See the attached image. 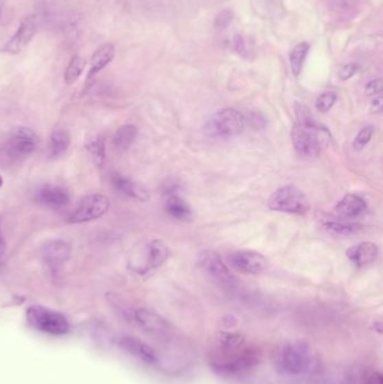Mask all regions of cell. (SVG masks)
Masks as SVG:
<instances>
[{"label":"cell","mask_w":383,"mask_h":384,"mask_svg":"<svg viewBox=\"0 0 383 384\" xmlns=\"http://www.w3.org/2000/svg\"><path fill=\"white\" fill-rule=\"evenodd\" d=\"M346 255L356 267H364L373 263L379 255V248L372 242H363L347 250Z\"/></svg>","instance_id":"obj_15"},{"label":"cell","mask_w":383,"mask_h":384,"mask_svg":"<svg viewBox=\"0 0 383 384\" xmlns=\"http://www.w3.org/2000/svg\"><path fill=\"white\" fill-rule=\"evenodd\" d=\"M137 128L134 125H124L114 135V146L118 151L125 152L130 149L137 137Z\"/></svg>","instance_id":"obj_23"},{"label":"cell","mask_w":383,"mask_h":384,"mask_svg":"<svg viewBox=\"0 0 383 384\" xmlns=\"http://www.w3.org/2000/svg\"><path fill=\"white\" fill-rule=\"evenodd\" d=\"M118 344L121 350L130 354L134 359H139V362L148 365L156 366L161 363V357L158 352L134 336H123L119 338Z\"/></svg>","instance_id":"obj_12"},{"label":"cell","mask_w":383,"mask_h":384,"mask_svg":"<svg viewBox=\"0 0 383 384\" xmlns=\"http://www.w3.org/2000/svg\"><path fill=\"white\" fill-rule=\"evenodd\" d=\"M114 56L115 47L113 44L107 43L102 45V47H99L98 50L93 53V58H91L88 80H90V77H95L99 71H102V69L107 67L113 61Z\"/></svg>","instance_id":"obj_21"},{"label":"cell","mask_w":383,"mask_h":384,"mask_svg":"<svg viewBox=\"0 0 383 384\" xmlns=\"http://www.w3.org/2000/svg\"><path fill=\"white\" fill-rule=\"evenodd\" d=\"M71 144V136L65 128H56L49 136V155L53 160L67 154Z\"/></svg>","instance_id":"obj_20"},{"label":"cell","mask_w":383,"mask_h":384,"mask_svg":"<svg viewBox=\"0 0 383 384\" xmlns=\"http://www.w3.org/2000/svg\"><path fill=\"white\" fill-rule=\"evenodd\" d=\"M165 211L176 219L188 220L192 217V207L178 195H169L165 202Z\"/></svg>","instance_id":"obj_22"},{"label":"cell","mask_w":383,"mask_h":384,"mask_svg":"<svg viewBox=\"0 0 383 384\" xmlns=\"http://www.w3.org/2000/svg\"><path fill=\"white\" fill-rule=\"evenodd\" d=\"M84 67H86V60L84 58L79 56L72 58L71 62L69 63L67 71H65V82L68 84H73L80 77Z\"/></svg>","instance_id":"obj_25"},{"label":"cell","mask_w":383,"mask_h":384,"mask_svg":"<svg viewBox=\"0 0 383 384\" xmlns=\"http://www.w3.org/2000/svg\"><path fill=\"white\" fill-rule=\"evenodd\" d=\"M275 368L279 373L287 376H303L317 373L321 370V361L306 341H289L278 350Z\"/></svg>","instance_id":"obj_2"},{"label":"cell","mask_w":383,"mask_h":384,"mask_svg":"<svg viewBox=\"0 0 383 384\" xmlns=\"http://www.w3.org/2000/svg\"><path fill=\"white\" fill-rule=\"evenodd\" d=\"M245 119L235 109H222L213 114L204 126V134L210 139H229L244 130Z\"/></svg>","instance_id":"obj_4"},{"label":"cell","mask_w":383,"mask_h":384,"mask_svg":"<svg viewBox=\"0 0 383 384\" xmlns=\"http://www.w3.org/2000/svg\"><path fill=\"white\" fill-rule=\"evenodd\" d=\"M233 21V13L231 10H222V13L218 14L215 21V25L218 28H225L229 25V23Z\"/></svg>","instance_id":"obj_30"},{"label":"cell","mask_w":383,"mask_h":384,"mask_svg":"<svg viewBox=\"0 0 383 384\" xmlns=\"http://www.w3.org/2000/svg\"><path fill=\"white\" fill-rule=\"evenodd\" d=\"M382 81L381 79L377 80H372L365 86V93L368 96H377L382 93Z\"/></svg>","instance_id":"obj_31"},{"label":"cell","mask_w":383,"mask_h":384,"mask_svg":"<svg viewBox=\"0 0 383 384\" xmlns=\"http://www.w3.org/2000/svg\"><path fill=\"white\" fill-rule=\"evenodd\" d=\"M234 47L236 52L240 53V54H245L246 53V49H245L244 40L242 38L241 35L236 34L234 36Z\"/></svg>","instance_id":"obj_33"},{"label":"cell","mask_w":383,"mask_h":384,"mask_svg":"<svg viewBox=\"0 0 383 384\" xmlns=\"http://www.w3.org/2000/svg\"><path fill=\"white\" fill-rule=\"evenodd\" d=\"M374 128L373 126L368 125L365 128H362L356 135V139L353 141V147L356 151H362L364 149L365 146L368 145L370 143L371 139L373 136Z\"/></svg>","instance_id":"obj_28"},{"label":"cell","mask_w":383,"mask_h":384,"mask_svg":"<svg viewBox=\"0 0 383 384\" xmlns=\"http://www.w3.org/2000/svg\"><path fill=\"white\" fill-rule=\"evenodd\" d=\"M71 255V248L68 243L62 239H54L44 245L42 256L49 269H56L61 267Z\"/></svg>","instance_id":"obj_14"},{"label":"cell","mask_w":383,"mask_h":384,"mask_svg":"<svg viewBox=\"0 0 383 384\" xmlns=\"http://www.w3.org/2000/svg\"><path fill=\"white\" fill-rule=\"evenodd\" d=\"M27 322L38 332L54 336L67 334L70 329V324L65 315L42 306L28 308Z\"/></svg>","instance_id":"obj_6"},{"label":"cell","mask_w":383,"mask_h":384,"mask_svg":"<svg viewBox=\"0 0 383 384\" xmlns=\"http://www.w3.org/2000/svg\"><path fill=\"white\" fill-rule=\"evenodd\" d=\"M37 200L47 207L61 208L70 202V195L62 187L44 186L37 192Z\"/></svg>","instance_id":"obj_17"},{"label":"cell","mask_w":383,"mask_h":384,"mask_svg":"<svg viewBox=\"0 0 383 384\" xmlns=\"http://www.w3.org/2000/svg\"><path fill=\"white\" fill-rule=\"evenodd\" d=\"M111 183L113 186L121 191L123 195L135 199L139 202H148L150 199L148 190L139 183L134 182L128 178L124 177L119 173H113L111 176Z\"/></svg>","instance_id":"obj_16"},{"label":"cell","mask_w":383,"mask_h":384,"mask_svg":"<svg viewBox=\"0 0 383 384\" xmlns=\"http://www.w3.org/2000/svg\"><path fill=\"white\" fill-rule=\"evenodd\" d=\"M210 368L222 376H240L255 369L259 363L257 348L247 346L245 338L237 333L220 336L216 347L210 350Z\"/></svg>","instance_id":"obj_1"},{"label":"cell","mask_w":383,"mask_h":384,"mask_svg":"<svg viewBox=\"0 0 383 384\" xmlns=\"http://www.w3.org/2000/svg\"><path fill=\"white\" fill-rule=\"evenodd\" d=\"M88 151H89L93 163L97 167H102L106 158L105 142L102 137H96L88 144Z\"/></svg>","instance_id":"obj_26"},{"label":"cell","mask_w":383,"mask_h":384,"mask_svg":"<svg viewBox=\"0 0 383 384\" xmlns=\"http://www.w3.org/2000/svg\"><path fill=\"white\" fill-rule=\"evenodd\" d=\"M36 31L37 23L34 16L25 17L15 35L10 38V42L3 47V51L7 53H12V54H19V53L22 52L25 47L30 44V42L33 40Z\"/></svg>","instance_id":"obj_13"},{"label":"cell","mask_w":383,"mask_h":384,"mask_svg":"<svg viewBox=\"0 0 383 384\" xmlns=\"http://www.w3.org/2000/svg\"><path fill=\"white\" fill-rule=\"evenodd\" d=\"M382 97L379 95V96H378L377 98H374V99L372 100V103H371V112H374V114H377V112H381V110H382Z\"/></svg>","instance_id":"obj_34"},{"label":"cell","mask_w":383,"mask_h":384,"mask_svg":"<svg viewBox=\"0 0 383 384\" xmlns=\"http://www.w3.org/2000/svg\"><path fill=\"white\" fill-rule=\"evenodd\" d=\"M309 49H310V45L307 42H303V43L297 44L296 47L291 50L290 56H289L290 68L292 75L296 77H298L303 70V62L308 54Z\"/></svg>","instance_id":"obj_24"},{"label":"cell","mask_w":383,"mask_h":384,"mask_svg":"<svg viewBox=\"0 0 383 384\" xmlns=\"http://www.w3.org/2000/svg\"><path fill=\"white\" fill-rule=\"evenodd\" d=\"M170 248L161 239H153L148 246V261L146 267L141 271L142 273L150 272L152 269H158L170 256Z\"/></svg>","instance_id":"obj_19"},{"label":"cell","mask_w":383,"mask_h":384,"mask_svg":"<svg viewBox=\"0 0 383 384\" xmlns=\"http://www.w3.org/2000/svg\"><path fill=\"white\" fill-rule=\"evenodd\" d=\"M337 95L332 91L324 93L316 100V108L321 112H326L332 109L335 103H336Z\"/></svg>","instance_id":"obj_29"},{"label":"cell","mask_w":383,"mask_h":384,"mask_svg":"<svg viewBox=\"0 0 383 384\" xmlns=\"http://www.w3.org/2000/svg\"><path fill=\"white\" fill-rule=\"evenodd\" d=\"M5 253H6V243L3 236L0 235V259L5 255Z\"/></svg>","instance_id":"obj_36"},{"label":"cell","mask_w":383,"mask_h":384,"mask_svg":"<svg viewBox=\"0 0 383 384\" xmlns=\"http://www.w3.org/2000/svg\"><path fill=\"white\" fill-rule=\"evenodd\" d=\"M356 71H358V65L354 64V63H349V64L342 67L340 72H338V77H340V80H349V77L356 75Z\"/></svg>","instance_id":"obj_32"},{"label":"cell","mask_w":383,"mask_h":384,"mask_svg":"<svg viewBox=\"0 0 383 384\" xmlns=\"http://www.w3.org/2000/svg\"><path fill=\"white\" fill-rule=\"evenodd\" d=\"M134 320L144 332L155 339L167 343L171 341L172 329L170 324L158 313L148 308H139L134 313Z\"/></svg>","instance_id":"obj_9"},{"label":"cell","mask_w":383,"mask_h":384,"mask_svg":"<svg viewBox=\"0 0 383 384\" xmlns=\"http://www.w3.org/2000/svg\"><path fill=\"white\" fill-rule=\"evenodd\" d=\"M268 206L271 211L292 215H305L310 209L306 195L292 184L281 187L273 192Z\"/></svg>","instance_id":"obj_5"},{"label":"cell","mask_w":383,"mask_h":384,"mask_svg":"<svg viewBox=\"0 0 383 384\" xmlns=\"http://www.w3.org/2000/svg\"><path fill=\"white\" fill-rule=\"evenodd\" d=\"M367 384H383L382 375L378 372H374L369 376Z\"/></svg>","instance_id":"obj_35"},{"label":"cell","mask_w":383,"mask_h":384,"mask_svg":"<svg viewBox=\"0 0 383 384\" xmlns=\"http://www.w3.org/2000/svg\"><path fill=\"white\" fill-rule=\"evenodd\" d=\"M198 264L211 279L220 282V285L232 288L237 283V279L229 267L222 262V257L213 250H205L198 255Z\"/></svg>","instance_id":"obj_8"},{"label":"cell","mask_w":383,"mask_h":384,"mask_svg":"<svg viewBox=\"0 0 383 384\" xmlns=\"http://www.w3.org/2000/svg\"><path fill=\"white\" fill-rule=\"evenodd\" d=\"M38 136L27 128H16L6 144V153L12 158H25L36 149Z\"/></svg>","instance_id":"obj_10"},{"label":"cell","mask_w":383,"mask_h":384,"mask_svg":"<svg viewBox=\"0 0 383 384\" xmlns=\"http://www.w3.org/2000/svg\"><path fill=\"white\" fill-rule=\"evenodd\" d=\"M3 178L0 177V188L3 187Z\"/></svg>","instance_id":"obj_37"},{"label":"cell","mask_w":383,"mask_h":384,"mask_svg":"<svg viewBox=\"0 0 383 384\" xmlns=\"http://www.w3.org/2000/svg\"><path fill=\"white\" fill-rule=\"evenodd\" d=\"M325 228L335 235H351L353 232L361 230V225L351 223H337V221H329L325 224Z\"/></svg>","instance_id":"obj_27"},{"label":"cell","mask_w":383,"mask_h":384,"mask_svg":"<svg viewBox=\"0 0 383 384\" xmlns=\"http://www.w3.org/2000/svg\"><path fill=\"white\" fill-rule=\"evenodd\" d=\"M111 208V200L106 195L93 193L81 199L77 207L74 208L70 216L69 223L81 224L93 221L102 218Z\"/></svg>","instance_id":"obj_7"},{"label":"cell","mask_w":383,"mask_h":384,"mask_svg":"<svg viewBox=\"0 0 383 384\" xmlns=\"http://www.w3.org/2000/svg\"><path fill=\"white\" fill-rule=\"evenodd\" d=\"M229 262L236 271L245 274H259L266 269L268 260L254 251H236L229 256Z\"/></svg>","instance_id":"obj_11"},{"label":"cell","mask_w":383,"mask_h":384,"mask_svg":"<svg viewBox=\"0 0 383 384\" xmlns=\"http://www.w3.org/2000/svg\"><path fill=\"white\" fill-rule=\"evenodd\" d=\"M296 124L291 130V142L297 154L301 158H315L321 153L326 130L319 126L306 106L296 104Z\"/></svg>","instance_id":"obj_3"},{"label":"cell","mask_w":383,"mask_h":384,"mask_svg":"<svg viewBox=\"0 0 383 384\" xmlns=\"http://www.w3.org/2000/svg\"><path fill=\"white\" fill-rule=\"evenodd\" d=\"M367 202L356 195H346L335 207V213H336L340 217L347 218H356L364 214L367 211Z\"/></svg>","instance_id":"obj_18"}]
</instances>
